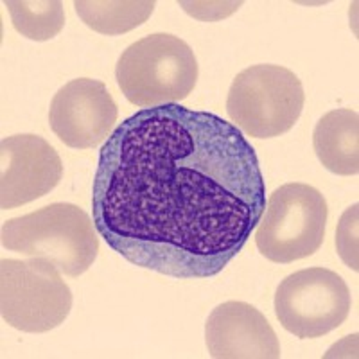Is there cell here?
<instances>
[{
    "mask_svg": "<svg viewBox=\"0 0 359 359\" xmlns=\"http://www.w3.org/2000/svg\"><path fill=\"white\" fill-rule=\"evenodd\" d=\"M304 102L306 94L297 74L280 65H253L233 78L226 111L241 133L273 139L298 123Z\"/></svg>",
    "mask_w": 359,
    "mask_h": 359,
    "instance_id": "277c9868",
    "label": "cell"
},
{
    "mask_svg": "<svg viewBox=\"0 0 359 359\" xmlns=\"http://www.w3.org/2000/svg\"><path fill=\"white\" fill-rule=\"evenodd\" d=\"M74 8L83 24L108 36L133 31L146 24L156 8L153 0H76Z\"/></svg>",
    "mask_w": 359,
    "mask_h": 359,
    "instance_id": "7c38bea8",
    "label": "cell"
},
{
    "mask_svg": "<svg viewBox=\"0 0 359 359\" xmlns=\"http://www.w3.org/2000/svg\"><path fill=\"white\" fill-rule=\"evenodd\" d=\"M94 221L72 203H53L4 221L0 243L25 257H43L67 277H79L94 264L99 237Z\"/></svg>",
    "mask_w": 359,
    "mask_h": 359,
    "instance_id": "7a4b0ae2",
    "label": "cell"
},
{
    "mask_svg": "<svg viewBox=\"0 0 359 359\" xmlns=\"http://www.w3.org/2000/svg\"><path fill=\"white\" fill-rule=\"evenodd\" d=\"M4 6L13 27L27 40H53L65 25V9L60 0H8Z\"/></svg>",
    "mask_w": 359,
    "mask_h": 359,
    "instance_id": "4fadbf2b",
    "label": "cell"
},
{
    "mask_svg": "<svg viewBox=\"0 0 359 359\" xmlns=\"http://www.w3.org/2000/svg\"><path fill=\"white\" fill-rule=\"evenodd\" d=\"M72 309V291L62 271L43 257L0 261V314L22 332H49Z\"/></svg>",
    "mask_w": 359,
    "mask_h": 359,
    "instance_id": "5b68a950",
    "label": "cell"
},
{
    "mask_svg": "<svg viewBox=\"0 0 359 359\" xmlns=\"http://www.w3.org/2000/svg\"><path fill=\"white\" fill-rule=\"evenodd\" d=\"M358 203L348 207L343 212L341 219L336 229V250L341 261L352 268V271H358Z\"/></svg>",
    "mask_w": 359,
    "mask_h": 359,
    "instance_id": "5bb4252c",
    "label": "cell"
},
{
    "mask_svg": "<svg viewBox=\"0 0 359 359\" xmlns=\"http://www.w3.org/2000/svg\"><path fill=\"white\" fill-rule=\"evenodd\" d=\"M63 176L57 151L38 135H13L0 142V208L9 210L49 194Z\"/></svg>",
    "mask_w": 359,
    "mask_h": 359,
    "instance_id": "9c48e42d",
    "label": "cell"
},
{
    "mask_svg": "<svg viewBox=\"0 0 359 359\" xmlns=\"http://www.w3.org/2000/svg\"><path fill=\"white\" fill-rule=\"evenodd\" d=\"M180 6L203 22H216L219 18L230 17L233 11L241 8L243 2H180Z\"/></svg>",
    "mask_w": 359,
    "mask_h": 359,
    "instance_id": "9a60e30c",
    "label": "cell"
},
{
    "mask_svg": "<svg viewBox=\"0 0 359 359\" xmlns=\"http://www.w3.org/2000/svg\"><path fill=\"white\" fill-rule=\"evenodd\" d=\"M329 208L318 189L286 184L273 191L257 224L255 245L268 261L290 264L314 255L325 239Z\"/></svg>",
    "mask_w": 359,
    "mask_h": 359,
    "instance_id": "8992f818",
    "label": "cell"
},
{
    "mask_svg": "<svg viewBox=\"0 0 359 359\" xmlns=\"http://www.w3.org/2000/svg\"><path fill=\"white\" fill-rule=\"evenodd\" d=\"M117 115V104L104 83L78 78L56 92L49 108V124L65 146L92 149L114 133Z\"/></svg>",
    "mask_w": 359,
    "mask_h": 359,
    "instance_id": "ba28073f",
    "label": "cell"
},
{
    "mask_svg": "<svg viewBox=\"0 0 359 359\" xmlns=\"http://www.w3.org/2000/svg\"><path fill=\"white\" fill-rule=\"evenodd\" d=\"M205 341L214 359H277L280 343L264 314L252 304L229 300L210 313Z\"/></svg>",
    "mask_w": 359,
    "mask_h": 359,
    "instance_id": "30bf717a",
    "label": "cell"
},
{
    "mask_svg": "<svg viewBox=\"0 0 359 359\" xmlns=\"http://www.w3.org/2000/svg\"><path fill=\"white\" fill-rule=\"evenodd\" d=\"M351 290L336 271L306 268L287 275L275 293V314L300 339L322 338L338 329L351 313Z\"/></svg>",
    "mask_w": 359,
    "mask_h": 359,
    "instance_id": "52a82bcc",
    "label": "cell"
},
{
    "mask_svg": "<svg viewBox=\"0 0 359 359\" xmlns=\"http://www.w3.org/2000/svg\"><path fill=\"white\" fill-rule=\"evenodd\" d=\"M198 60L182 38L155 33L121 54L115 78L124 97L140 108L178 104L198 83Z\"/></svg>",
    "mask_w": 359,
    "mask_h": 359,
    "instance_id": "3957f363",
    "label": "cell"
},
{
    "mask_svg": "<svg viewBox=\"0 0 359 359\" xmlns=\"http://www.w3.org/2000/svg\"><path fill=\"white\" fill-rule=\"evenodd\" d=\"M264 208L255 147L210 111L142 108L99 151L95 229L139 268L172 278L214 277L245 248Z\"/></svg>",
    "mask_w": 359,
    "mask_h": 359,
    "instance_id": "6da1fadb",
    "label": "cell"
},
{
    "mask_svg": "<svg viewBox=\"0 0 359 359\" xmlns=\"http://www.w3.org/2000/svg\"><path fill=\"white\" fill-rule=\"evenodd\" d=\"M314 153L327 171L355 176L359 171V115L339 108L323 115L313 133Z\"/></svg>",
    "mask_w": 359,
    "mask_h": 359,
    "instance_id": "8fae6325",
    "label": "cell"
}]
</instances>
